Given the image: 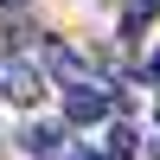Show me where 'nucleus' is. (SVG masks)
<instances>
[{
	"mask_svg": "<svg viewBox=\"0 0 160 160\" xmlns=\"http://www.w3.org/2000/svg\"><path fill=\"white\" fill-rule=\"evenodd\" d=\"M0 96L19 102V109H32L38 96H45V77H38L32 58H19V51H0Z\"/></svg>",
	"mask_w": 160,
	"mask_h": 160,
	"instance_id": "obj_1",
	"label": "nucleus"
},
{
	"mask_svg": "<svg viewBox=\"0 0 160 160\" xmlns=\"http://www.w3.org/2000/svg\"><path fill=\"white\" fill-rule=\"evenodd\" d=\"M109 115V90L102 83H71L64 90V122H102Z\"/></svg>",
	"mask_w": 160,
	"mask_h": 160,
	"instance_id": "obj_2",
	"label": "nucleus"
},
{
	"mask_svg": "<svg viewBox=\"0 0 160 160\" xmlns=\"http://www.w3.org/2000/svg\"><path fill=\"white\" fill-rule=\"evenodd\" d=\"M19 148L32 154V160H58V154H64V128H58V122H32V128L19 135Z\"/></svg>",
	"mask_w": 160,
	"mask_h": 160,
	"instance_id": "obj_3",
	"label": "nucleus"
},
{
	"mask_svg": "<svg viewBox=\"0 0 160 160\" xmlns=\"http://www.w3.org/2000/svg\"><path fill=\"white\" fill-rule=\"evenodd\" d=\"M45 64H51V77H64V90H71V83H96V77H90V64L77 58L71 45H51V51H45Z\"/></svg>",
	"mask_w": 160,
	"mask_h": 160,
	"instance_id": "obj_4",
	"label": "nucleus"
},
{
	"mask_svg": "<svg viewBox=\"0 0 160 160\" xmlns=\"http://www.w3.org/2000/svg\"><path fill=\"white\" fill-rule=\"evenodd\" d=\"M135 148H141V135H135L128 122H115V128H109V160H128Z\"/></svg>",
	"mask_w": 160,
	"mask_h": 160,
	"instance_id": "obj_5",
	"label": "nucleus"
},
{
	"mask_svg": "<svg viewBox=\"0 0 160 160\" xmlns=\"http://www.w3.org/2000/svg\"><path fill=\"white\" fill-rule=\"evenodd\" d=\"M154 13H160V0H128V32H135V26H148Z\"/></svg>",
	"mask_w": 160,
	"mask_h": 160,
	"instance_id": "obj_6",
	"label": "nucleus"
},
{
	"mask_svg": "<svg viewBox=\"0 0 160 160\" xmlns=\"http://www.w3.org/2000/svg\"><path fill=\"white\" fill-rule=\"evenodd\" d=\"M154 77H160V51H154Z\"/></svg>",
	"mask_w": 160,
	"mask_h": 160,
	"instance_id": "obj_7",
	"label": "nucleus"
},
{
	"mask_svg": "<svg viewBox=\"0 0 160 160\" xmlns=\"http://www.w3.org/2000/svg\"><path fill=\"white\" fill-rule=\"evenodd\" d=\"M7 7H19V0H7Z\"/></svg>",
	"mask_w": 160,
	"mask_h": 160,
	"instance_id": "obj_8",
	"label": "nucleus"
},
{
	"mask_svg": "<svg viewBox=\"0 0 160 160\" xmlns=\"http://www.w3.org/2000/svg\"><path fill=\"white\" fill-rule=\"evenodd\" d=\"M83 160H96V154H83Z\"/></svg>",
	"mask_w": 160,
	"mask_h": 160,
	"instance_id": "obj_9",
	"label": "nucleus"
}]
</instances>
